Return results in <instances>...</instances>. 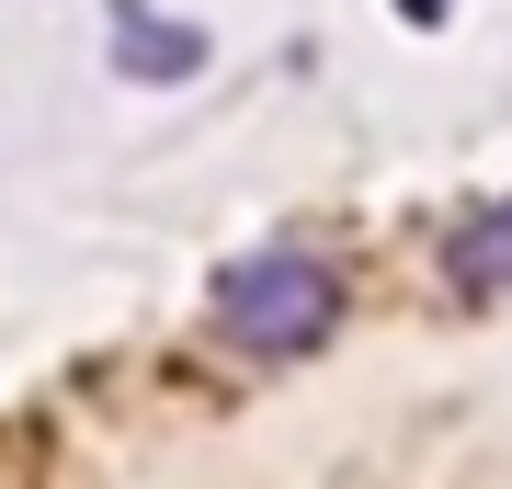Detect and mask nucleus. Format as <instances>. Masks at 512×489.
Here are the masks:
<instances>
[{
    "instance_id": "obj_1",
    "label": "nucleus",
    "mask_w": 512,
    "mask_h": 489,
    "mask_svg": "<svg viewBox=\"0 0 512 489\" xmlns=\"http://www.w3.org/2000/svg\"><path fill=\"white\" fill-rule=\"evenodd\" d=\"M330 319H342V273H330L319 251H296V239H274V251H251V262L217 273V330L239 353H262V364L330 342Z\"/></svg>"
},
{
    "instance_id": "obj_2",
    "label": "nucleus",
    "mask_w": 512,
    "mask_h": 489,
    "mask_svg": "<svg viewBox=\"0 0 512 489\" xmlns=\"http://www.w3.org/2000/svg\"><path fill=\"white\" fill-rule=\"evenodd\" d=\"M444 285L456 296H512V205H478V217L444 228Z\"/></svg>"
}]
</instances>
